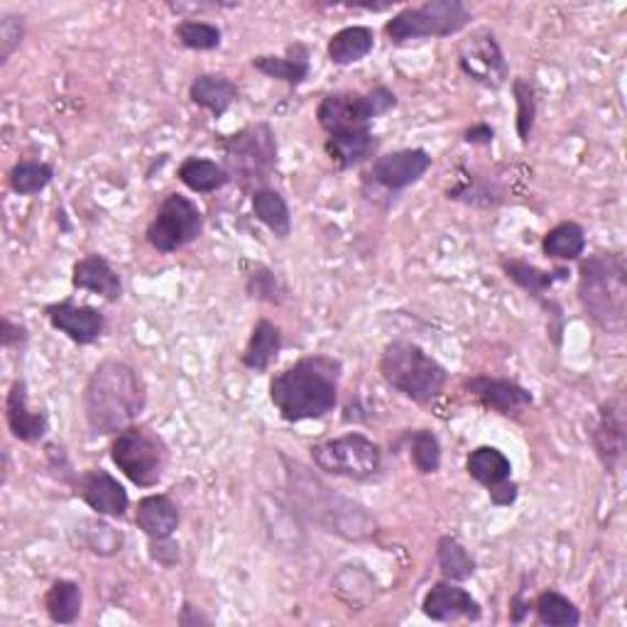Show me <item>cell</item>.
Listing matches in <instances>:
<instances>
[{
  "instance_id": "6da1fadb",
  "label": "cell",
  "mask_w": 627,
  "mask_h": 627,
  "mask_svg": "<svg viewBox=\"0 0 627 627\" xmlns=\"http://www.w3.org/2000/svg\"><path fill=\"white\" fill-rule=\"evenodd\" d=\"M343 363L327 353L299 359L270 383V403L285 421L321 419L339 405Z\"/></svg>"
},
{
  "instance_id": "7a4b0ae2",
  "label": "cell",
  "mask_w": 627,
  "mask_h": 627,
  "mask_svg": "<svg viewBox=\"0 0 627 627\" xmlns=\"http://www.w3.org/2000/svg\"><path fill=\"white\" fill-rule=\"evenodd\" d=\"M147 387L133 365L103 361L84 387V415L94 435H118L145 413Z\"/></svg>"
},
{
  "instance_id": "3957f363",
  "label": "cell",
  "mask_w": 627,
  "mask_h": 627,
  "mask_svg": "<svg viewBox=\"0 0 627 627\" xmlns=\"http://www.w3.org/2000/svg\"><path fill=\"white\" fill-rule=\"evenodd\" d=\"M579 301L586 317L605 333L625 331L627 267L623 253H596L581 263Z\"/></svg>"
},
{
  "instance_id": "277c9868",
  "label": "cell",
  "mask_w": 627,
  "mask_h": 627,
  "mask_svg": "<svg viewBox=\"0 0 627 627\" xmlns=\"http://www.w3.org/2000/svg\"><path fill=\"white\" fill-rule=\"evenodd\" d=\"M377 371L393 391L413 399L415 405L435 403L449 381L447 367L413 341L387 343L377 361Z\"/></svg>"
},
{
  "instance_id": "5b68a950",
  "label": "cell",
  "mask_w": 627,
  "mask_h": 627,
  "mask_svg": "<svg viewBox=\"0 0 627 627\" xmlns=\"http://www.w3.org/2000/svg\"><path fill=\"white\" fill-rule=\"evenodd\" d=\"M317 483L319 481L307 473V469H301L299 463L289 469V488L314 522L321 525L327 532H337L345 539H365L375 532V520L365 513V507L345 501L327 485H323V501H319Z\"/></svg>"
},
{
  "instance_id": "8992f818",
  "label": "cell",
  "mask_w": 627,
  "mask_h": 627,
  "mask_svg": "<svg viewBox=\"0 0 627 627\" xmlns=\"http://www.w3.org/2000/svg\"><path fill=\"white\" fill-rule=\"evenodd\" d=\"M226 169L243 189H265L277 169V138L270 123H253L221 143Z\"/></svg>"
},
{
  "instance_id": "52a82bcc",
  "label": "cell",
  "mask_w": 627,
  "mask_h": 627,
  "mask_svg": "<svg viewBox=\"0 0 627 627\" xmlns=\"http://www.w3.org/2000/svg\"><path fill=\"white\" fill-rule=\"evenodd\" d=\"M111 461L131 483L140 488H153L167 471L169 449L157 431L145 425H133L116 435Z\"/></svg>"
},
{
  "instance_id": "ba28073f",
  "label": "cell",
  "mask_w": 627,
  "mask_h": 627,
  "mask_svg": "<svg viewBox=\"0 0 627 627\" xmlns=\"http://www.w3.org/2000/svg\"><path fill=\"white\" fill-rule=\"evenodd\" d=\"M397 106V96L387 86H375L371 91H339L321 99L317 108L319 125L327 135L371 131L375 118L385 116Z\"/></svg>"
},
{
  "instance_id": "9c48e42d",
  "label": "cell",
  "mask_w": 627,
  "mask_h": 627,
  "mask_svg": "<svg viewBox=\"0 0 627 627\" xmlns=\"http://www.w3.org/2000/svg\"><path fill=\"white\" fill-rule=\"evenodd\" d=\"M471 10L461 0H429L425 6L399 10L385 23V35L393 45L421 37H451L469 28Z\"/></svg>"
},
{
  "instance_id": "30bf717a",
  "label": "cell",
  "mask_w": 627,
  "mask_h": 627,
  "mask_svg": "<svg viewBox=\"0 0 627 627\" xmlns=\"http://www.w3.org/2000/svg\"><path fill=\"white\" fill-rule=\"evenodd\" d=\"M309 453L314 466L319 471L351 481H371L381 473L383 466L381 447L365 435H359V431L319 441V444L309 449Z\"/></svg>"
},
{
  "instance_id": "8fae6325",
  "label": "cell",
  "mask_w": 627,
  "mask_h": 627,
  "mask_svg": "<svg viewBox=\"0 0 627 627\" xmlns=\"http://www.w3.org/2000/svg\"><path fill=\"white\" fill-rule=\"evenodd\" d=\"M204 231L201 209L189 197L167 194L147 226V243L157 253L169 255L197 241Z\"/></svg>"
},
{
  "instance_id": "7c38bea8",
  "label": "cell",
  "mask_w": 627,
  "mask_h": 627,
  "mask_svg": "<svg viewBox=\"0 0 627 627\" xmlns=\"http://www.w3.org/2000/svg\"><path fill=\"white\" fill-rule=\"evenodd\" d=\"M459 67L469 79L481 86H488V89H501L507 81V74H510L505 54L501 45H497L493 32L488 30L475 32L466 45L461 47Z\"/></svg>"
},
{
  "instance_id": "4fadbf2b",
  "label": "cell",
  "mask_w": 627,
  "mask_h": 627,
  "mask_svg": "<svg viewBox=\"0 0 627 627\" xmlns=\"http://www.w3.org/2000/svg\"><path fill=\"white\" fill-rule=\"evenodd\" d=\"M429 167H431V157L427 150L405 147V150H395L391 155L377 157L367 177H371L377 187H383L387 191H403L425 177Z\"/></svg>"
},
{
  "instance_id": "5bb4252c",
  "label": "cell",
  "mask_w": 627,
  "mask_h": 627,
  "mask_svg": "<svg viewBox=\"0 0 627 627\" xmlns=\"http://www.w3.org/2000/svg\"><path fill=\"white\" fill-rule=\"evenodd\" d=\"M74 493H77L96 515L113 517V520L125 517L128 505H131V497H128L123 483H118V479H113V475L103 469L84 471L77 483H74Z\"/></svg>"
},
{
  "instance_id": "9a60e30c",
  "label": "cell",
  "mask_w": 627,
  "mask_h": 627,
  "mask_svg": "<svg viewBox=\"0 0 627 627\" xmlns=\"http://www.w3.org/2000/svg\"><path fill=\"white\" fill-rule=\"evenodd\" d=\"M45 314L52 323V329H57L77 345L96 343L101 339V333L106 329L103 311L89 307V305H77V301H72V299L50 305Z\"/></svg>"
},
{
  "instance_id": "2e32d148",
  "label": "cell",
  "mask_w": 627,
  "mask_h": 627,
  "mask_svg": "<svg viewBox=\"0 0 627 627\" xmlns=\"http://www.w3.org/2000/svg\"><path fill=\"white\" fill-rule=\"evenodd\" d=\"M466 391L479 399L483 407H488L503 417L522 415L525 409H529L535 403V397L527 387L517 385L515 381H503V377H471L466 383Z\"/></svg>"
},
{
  "instance_id": "e0dca14e",
  "label": "cell",
  "mask_w": 627,
  "mask_h": 627,
  "mask_svg": "<svg viewBox=\"0 0 627 627\" xmlns=\"http://www.w3.org/2000/svg\"><path fill=\"white\" fill-rule=\"evenodd\" d=\"M593 449H596L603 469L615 473L625 457V407L623 397L608 399L601 407L598 425L593 429Z\"/></svg>"
},
{
  "instance_id": "ac0fdd59",
  "label": "cell",
  "mask_w": 627,
  "mask_h": 627,
  "mask_svg": "<svg viewBox=\"0 0 627 627\" xmlns=\"http://www.w3.org/2000/svg\"><path fill=\"white\" fill-rule=\"evenodd\" d=\"M421 613H425L429 620L437 623H451L459 618L479 620L481 603L453 581H439L427 591L425 601H421Z\"/></svg>"
},
{
  "instance_id": "d6986e66",
  "label": "cell",
  "mask_w": 627,
  "mask_h": 627,
  "mask_svg": "<svg viewBox=\"0 0 627 627\" xmlns=\"http://www.w3.org/2000/svg\"><path fill=\"white\" fill-rule=\"evenodd\" d=\"M6 419L8 427L13 431V437L18 441H25V444H37V441L45 439L50 421L45 413H32L28 405V385L23 381H15L10 385L8 399H6Z\"/></svg>"
},
{
  "instance_id": "ffe728a7",
  "label": "cell",
  "mask_w": 627,
  "mask_h": 627,
  "mask_svg": "<svg viewBox=\"0 0 627 627\" xmlns=\"http://www.w3.org/2000/svg\"><path fill=\"white\" fill-rule=\"evenodd\" d=\"M72 285L74 289L99 295L106 301H118L123 297L121 275L116 273L103 255H96V253L81 257L79 263H74Z\"/></svg>"
},
{
  "instance_id": "44dd1931",
  "label": "cell",
  "mask_w": 627,
  "mask_h": 627,
  "mask_svg": "<svg viewBox=\"0 0 627 627\" xmlns=\"http://www.w3.org/2000/svg\"><path fill=\"white\" fill-rule=\"evenodd\" d=\"M135 525L150 539H167L179 527V507L169 495H147L135 507Z\"/></svg>"
},
{
  "instance_id": "7402d4cb",
  "label": "cell",
  "mask_w": 627,
  "mask_h": 627,
  "mask_svg": "<svg viewBox=\"0 0 627 627\" xmlns=\"http://www.w3.org/2000/svg\"><path fill=\"white\" fill-rule=\"evenodd\" d=\"M253 67L270 79L299 86L309 79V50L301 45V42H295V45L287 47L283 57H277V54H261V57H255Z\"/></svg>"
},
{
  "instance_id": "603a6c76",
  "label": "cell",
  "mask_w": 627,
  "mask_h": 627,
  "mask_svg": "<svg viewBox=\"0 0 627 627\" xmlns=\"http://www.w3.org/2000/svg\"><path fill=\"white\" fill-rule=\"evenodd\" d=\"M189 99L213 118H221L238 101V86L223 74H201L189 86Z\"/></svg>"
},
{
  "instance_id": "cb8c5ba5",
  "label": "cell",
  "mask_w": 627,
  "mask_h": 627,
  "mask_svg": "<svg viewBox=\"0 0 627 627\" xmlns=\"http://www.w3.org/2000/svg\"><path fill=\"white\" fill-rule=\"evenodd\" d=\"M501 267L517 287H522L529 297L542 301L544 307H549V301L544 299L547 292L557 283H564V279L569 277V270H554V273H547V270H539L525 261H507V257H503Z\"/></svg>"
},
{
  "instance_id": "d4e9b609",
  "label": "cell",
  "mask_w": 627,
  "mask_h": 627,
  "mask_svg": "<svg viewBox=\"0 0 627 627\" xmlns=\"http://www.w3.org/2000/svg\"><path fill=\"white\" fill-rule=\"evenodd\" d=\"M375 47V32L365 25H351L339 30L337 35H331L327 54L331 64H339V67H349L365 59L367 54Z\"/></svg>"
},
{
  "instance_id": "484cf974",
  "label": "cell",
  "mask_w": 627,
  "mask_h": 627,
  "mask_svg": "<svg viewBox=\"0 0 627 627\" xmlns=\"http://www.w3.org/2000/svg\"><path fill=\"white\" fill-rule=\"evenodd\" d=\"M279 349H283V331L273 321L261 319L253 327L251 341H248L243 351V365L255 373H265L277 359Z\"/></svg>"
},
{
  "instance_id": "4316f807",
  "label": "cell",
  "mask_w": 627,
  "mask_h": 627,
  "mask_svg": "<svg viewBox=\"0 0 627 627\" xmlns=\"http://www.w3.org/2000/svg\"><path fill=\"white\" fill-rule=\"evenodd\" d=\"M179 182L194 194H211L231 182L229 169L207 157H187L177 169Z\"/></svg>"
},
{
  "instance_id": "83f0119b",
  "label": "cell",
  "mask_w": 627,
  "mask_h": 627,
  "mask_svg": "<svg viewBox=\"0 0 627 627\" xmlns=\"http://www.w3.org/2000/svg\"><path fill=\"white\" fill-rule=\"evenodd\" d=\"M327 155L339 169H351L361 165L367 157H373L377 150V138L373 131L363 133H343V135H329L327 138Z\"/></svg>"
},
{
  "instance_id": "f1b7e54d",
  "label": "cell",
  "mask_w": 627,
  "mask_h": 627,
  "mask_svg": "<svg viewBox=\"0 0 627 627\" xmlns=\"http://www.w3.org/2000/svg\"><path fill=\"white\" fill-rule=\"evenodd\" d=\"M251 207H253V216L257 221H261L265 229L273 233L279 241H285L292 233V213L283 194L277 189H257L253 191V199H251Z\"/></svg>"
},
{
  "instance_id": "f546056e",
  "label": "cell",
  "mask_w": 627,
  "mask_h": 627,
  "mask_svg": "<svg viewBox=\"0 0 627 627\" xmlns=\"http://www.w3.org/2000/svg\"><path fill=\"white\" fill-rule=\"evenodd\" d=\"M466 471L475 483L485 485V488H493V485H497V483L510 481L513 463L501 449L479 447L469 453Z\"/></svg>"
},
{
  "instance_id": "4dcf8cb0",
  "label": "cell",
  "mask_w": 627,
  "mask_h": 627,
  "mask_svg": "<svg viewBox=\"0 0 627 627\" xmlns=\"http://www.w3.org/2000/svg\"><path fill=\"white\" fill-rule=\"evenodd\" d=\"M84 596L79 583L59 579L54 581L45 593V610L52 623L57 625H72L79 620Z\"/></svg>"
},
{
  "instance_id": "1f68e13d",
  "label": "cell",
  "mask_w": 627,
  "mask_h": 627,
  "mask_svg": "<svg viewBox=\"0 0 627 627\" xmlns=\"http://www.w3.org/2000/svg\"><path fill=\"white\" fill-rule=\"evenodd\" d=\"M542 251L551 261H579L586 251V231L574 221L559 223L544 235Z\"/></svg>"
},
{
  "instance_id": "d6a6232c",
  "label": "cell",
  "mask_w": 627,
  "mask_h": 627,
  "mask_svg": "<svg viewBox=\"0 0 627 627\" xmlns=\"http://www.w3.org/2000/svg\"><path fill=\"white\" fill-rule=\"evenodd\" d=\"M437 561L447 581L461 583V581H469L475 574V559L471 557V551L451 535L439 539Z\"/></svg>"
},
{
  "instance_id": "836d02e7",
  "label": "cell",
  "mask_w": 627,
  "mask_h": 627,
  "mask_svg": "<svg viewBox=\"0 0 627 627\" xmlns=\"http://www.w3.org/2000/svg\"><path fill=\"white\" fill-rule=\"evenodd\" d=\"M532 608L537 613V620L549 627H576L581 623V613L576 605L566 596H561L559 591L539 593Z\"/></svg>"
},
{
  "instance_id": "e575fe53",
  "label": "cell",
  "mask_w": 627,
  "mask_h": 627,
  "mask_svg": "<svg viewBox=\"0 0 627 627\" xmlns=\"http://www.w3.org/2000/svg\"><path fill=\"white\" fill-rule=\"evenodd\" d=\"M52 179L54 167L47 162H18L8 175L10 189L20 194V197H35V194L50 187Z\"/></svg>"
},
{
  "instance_id": "d590c367",
  "label": "cell",
  "mask_w": 627,
  "mask_h": 627,
  "mask_svg": "<svg viewBox=\"0 0 627 627\" xmlns=\"http://www.w3.org/2000/svg\"><path fill=\"white\" fill-rule=\"evenodd\" d=\"M81 544L99 557H113L123 549L125 537L101 520L81 522Z\"/></svg>"
},
{
  "instance_id": "8d00e7d4",
  "label": "cell",
  "mask_w": 627,
  "mask_h": 627,
  "mask_svg": "<svg viewBox=\"0 0 627 627\" xmlns=\"http://www.w3.org/2000/svg\"><path fill=\"white\" fill-rule=\"evenodd\" d=\"M513 94H515V106H517V121H515L517 138H520L522 145H527L529 138H532L535 121H537V94H535V86L522 77L513 81Z\"/></svg>"
},
{
  "instance_id": "74e56055",
  "label": "cell",
  "mask_w": 627,
  "mask_h": 627,
  "mask_svg": "<svg viewBox=\"0 0 627 627\" xmlns=\"http://www.w3.org/2000/svg\"><path fill=\"white\" fill-rule=\"evenodd\" d=\"M175 35L179 45L187 50L211 52L221 47V30L211 23H201V20H182L175 28Z\"/></svg>"
},
{
  "instance_id": "f35d334b",
  "label": "cell",
  "mask_w": 627,
  "mask_h": 627,
  "mask_svg": "<svg viewBox=\"0 0 627 627\" xmlns=\"http://www.w3.org/2000/svg\"><path fill=\"white\" fill-rule=\"evenodd\" d=\"M413 463L415 469L421 475H429V473H437L441 469V444L435 431L429 429H419L413 435Z\"/></svg>"
},
{
  "instance_id": "ab89813d",
  "label": "cell",
  "mask_w": 627,
  "mask_h": 627,
  "mask_svg": "<svg viewBox=\"0 0 627 627\" xmlns=\"http://www.w3.org/2000/svg\"><path fill=\"white\" fill-rule=\"evenodd\" d=\"M248 295L270 301V305H283L287 301V287L279 283L273 270L257 267L253 275H248Z\"/></svg>"
},
{
  "instance_id": "60d3db41",
  "label": "cell",
  "mask_w": 627,
  "mask_h": 627,
  "mask_svg": "<svg viewBox=\"0 0 627 627\" xmlns=\"http://www.w3.org/2000/svg\"><path fill=\"white\" fill-rule=\"evenodd\" d=\"M447 197L453 201H463L469 204V207H495L497 201H501V191H497L493 184H483L479 179L469 177L459 187H453L447 191Z\"/></svg>"
},
{
  "instance_id": "b9f144b4",
  "label": "cell",
  "mask_w": 627,
  "mask_h": 627,
  "mask_svg": "<svg viewBox=\"0 0 627 627\" xmlns=\"http://www.w3.org/2000/svg\"><path fill=\"white\" fill-rule=\"evenodd\" d=\"M25 37V18L6 13L0 18V62H8Z\"/></svg>"
},
{
  "instance_id": "7bdbcfd3",
  "label": "cell",
  "mask_w": 627,
  "mask_h": 627,
  "mask_svg": "<svg viewBox=\"0 0 627 627\" xmlns=\"http://www.w3.org/2000/svg\"><path fill=\"white\" fill-rule=\"evenodd\" d=\"M150 557H153L162 566H175L179 561V547L167 539H150Z\"/></svg>"
},
{
  "instance_id": "ee69618b",
  "label": "cell",
  "mask_w": 627,
  "mask_h": 627,
  "mask_svg": "<svg viewBox=\"0 0 627 627\" xmlns=\"http://www.w3.org/2000/svg\"><path fill=\"white\" fill-rule=\"evenodd\" d=\"M0 341H3V349L23 345L28 341V329L23 323H15L10 317H3V333H0Z\"/></svg>"
},
{
  "instance_id": "f6af8a7d",
  "label": "cell",
  "mask_w": 627,
  "mask_h": 627,
  "mask_svg": "<svg viewBox=\"0 0 627 627\" xmlns=\"http://www.w3.org/2000/svg\"><path fill=\"white\" fill-rule=\"evenodd\" d=\"M488 493H491V501L497 507H507L517 501V485L510 481H503V483L493 485V488H488Z\"/></svg>"
},
{
  "instance_id": "bcb514c9",
  "label": "cell",
  "mask_w": 627,
  "mask_h": 627,
  "mask_svg": "<svg viewBox=\"0 0 627 627\" xmlns=\"http://www.w3.org/2000/svg\"><path fill=\"white\" fill-rule=\"evenodd\" d=\"M179 625L182 627H197V625H211V618H207L199 608H194L189 601H184L179 610Z\"/></svg>"
},
{
  "instance_id": "7dc6e473",
  "label": "cell",
  "mask_w": 627,
  "mask_h": 627,
  "mask_svg": "<svg viewBox=\"0 0 627 627\" xmlns=\"http://www.w3.org/2000/svg\"><path fill=\"white\" fill-rule=\"evenodd\" d=\"M493 138H495V131L488 123L471 125L466 135H463V140H466V143H471V145H491Z\"/></svg>"
},
{
  "instance_id": "c3c4849f",
  "label": "cell",
  "mask_w": 627,
  "mask_h": 627,
  "mask_svg": "<svg viewBox=\"0 0 627 627\" xmlns=\"http://www.w3.org/2000/svg\"><path fill=\"white\" fill-rule=\"evenodd\" d=\"M527 610H529V603H522V593H517V596L513 598V620L522 623Z\"/></svg>"
}]
</instances>
